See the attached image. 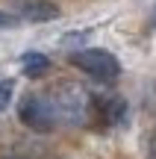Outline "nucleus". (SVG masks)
Masks as SVG:
<instances>
[{
  "label": "nucleus",
  "instance_id": "f257e3e1",
  "mask_svg": "<svg viewBox=\"0 0 156 159\" xmlns=\"http://www.w3.org/2000/svg\"><path fill=\"white\" fill-rule=\"evenodd\" d=\"M53 103V112H56V124H65V127H80L86 124V118L91 115V94L86 89L74 83H62L56 85L53 91H47Z\"/></svg>",
  "mask_w": 156,
  "mask_h": 159
},
{
  "label": "nucleus",
  "instance_id": "f03ea898",
  "mask_svg": "<svg viewBox=\"0 0 156 159\" xmlns=\"http://www.w3.org/2000/svg\"><path fill=\"white\" fill-rule=\"evenodd\" d=\"M71 65L80 71H86L88 77L100 80V83H109L121 74V62L118 56H112L109 50H97V47H88V50H77L71 53Z\"/></svg>",
  "mask_w": 156,
  "mask_h": 159
},
{
  "label": "nucleus",
  "instance_id": "7ed1b4c3",
  "mask_svg": "<svg viewBox=\"0 0 156 159\" xmlns=\"http://www.w3.org/2000/svg\"><path fill=\"white\" fill-rule=\"evenodd\" d=\"M18 118H21L29 130H35V133H50V130L59 127L47 91H44V94H27V97H24L21 106H18Z\"/></svg>",
  "mask_w": 156,
  "mask_h": 159
},
{
  "label": "nucleus",
  "instance_id": "20e7f679",
  "mask_svg": "<svg viewBox=\"0 0 156 159\" xmlns=\"http://www.w3.org/2000/svg\"><path fill=\"white\" fill-rule=\"evenodd\" d=\"M15 9L27 21H56L59 18V6L50 0H15Z\"/></svg>",
  "mask_w": 156,
  "mask_h": 159
},
{
  "label": "nucleus",
  "instance_id": "39448f33",
  "mask_svg": "<svg viewBox=\"0 0 156 159\" xmlns=\"http://www.w3.org/2000/svg\"><path fill=\"white\" fill-rule=\"evenodd\" d=\"M21 68H24L27 77H41L50 68V59H47L44 53H24L21 56Z\"/></svg>",
  "mask_w": 156,
  "mask_h": 159
},
{
  "label": "nucleus",
  "instance_id": "423d86ee",
  "mask_svg": "<svg viewBox=\"0 0 156 159\" xmlns=\"http://www.w3.org/2000/svg\"><path fill=\"white\" fill-rule=\"evenodd\" d=\"M12 91H15V83H12V80H0V112H3V109L9 106Z\"/></svg>",
  "mask_w": 156,
  "mask_h": 159
},
{
  "label": "nucleus",
  "instance_id": "0eeeda50",
  "mask_svg": "<svg viewBox=\"0 0 156 159\" xmlns=\"http://www.w3.org/2000/svg\"><path fill=\"white\" fill-rule=\"evenodd\" d=\"M15 24V15H9V12H0V30L3 27H12Z\"/></svg>",
  "mask_w": 156,
  "mask_h": 159
},
{
  "label": "nucleus",
  "instance_id": "6e6552de",
  "mask_svg": "<svg viewBox=\"0 0 156 159\" xmlns=\"http://www.w3.org/2000/svg\"><path fill=\"white\" fill-rule=\"evenodd\" d=\"M153 27H156V6H153Z\"/></svg>",
  "mask_w": 156,
  "mask_h": 159
},
{
  "label": "nucleus",
  "instance_id": "1a4fd4ad",
  "mask_svg": "<svg viewBox=\"0 0 156 159\" xmlns=\"http://www.w3.org/2000/svg\"><path fill=\"white\" fill-rule=\"evenodd\" d=\"M6 159H15V156H6Z\"/></svg>",
  "mask_w": 156,
  "mask_h": 159
}]
</instances>
